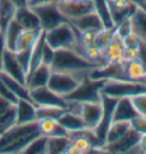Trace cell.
Returning a JSON list of instances; mask_svg holds the SVG:
<instances>
[{
    "instance_id": "cell-1",
    "label": "cell",
    "mask_w": 146,
    "mask_h": 154,
    "mask_svg": "<svg viewBox=\"0 0 146 154\" xmlns=\"http://www.w3.org/2000/svg\"><path fill=\"white\" fill-rule=\"evenodd\" d=\"M41 135L37 121L27 125H15L1 134L0 153H23L36 137Z\"/></svg>"
},
{
    "instance_id": "cell-2",
    "label": "cell",
    "mask_w": 146,
    "mask_h": 154,
    "mask_svg": "<svg viewBox=\"0 0 146 154\" xmlns=\"http://www.w3.org/2000/svg\"><path fill=\"white\" fill-rule=\"evenodd\" d=\"M45 39L47 45L54 50L72 49L85 56L80 42V33L73 28L69 21H65L55 28L45 31Z\"/></svg>"
},
{
    "instance_id": "cell-3",
    "label": "cell",
    "mask_w": 146,
    "mask_h": 154,
    "mask_svg": "<svg viewBox=\"0 0 146 154\" xmlns=\"http://www.w3.org/2000/svg\"><path fill=\"white\" fill-rule=\"evenodd\" d=\"M51 70L70 73H81L88 74L89 72L96 69L98 64H95L86 58L80 53L72 49L55 50V56L51 63Z\"/></svg>"
},
{
    "instance_id": "cell-4",
    "label": "cell",
    "mask_w": 146,
    "mask_h": 154,
    "mask_svg": "<svg viewBox=\"0 0 146 154\" xmlns=\"http://www.w3.org/2000/svg\"><path fill=\"white\" fill-rule=\"evenodd\" d=\"M87 75L88 74L51 70L47 87L51 91H54L56 95H58L63 98H66L67 96H70L71 94L76 91Z\"/></svg>"
},
{
    "instance_id": "cell-5",
    "label": "cell",
    "mask_w": 146,
    "mask_h": 154,
    "mask_svg": "<svg viewBox=\"0 0 146 154\" xmlns=\"http://www.w3.org/2000/svg\"><path fill=\"white\" fill-rule=\"evenodd\" d=\"M146 93L145 82H135L128 80H110L105 81L101 94L115 99L131 98L139 94Z\"/></svg>"
},
{
    "instance_id": "cell-6",
    "label": "cell",
    "mask_w": 146,
    "mask_h": 154,
    "mask_svg": "<svg viewBox=\"0 0 146 154\" xmlns=\"http://www.w3.org/2000/svg\"><path fill=\"white\" fill-rule=\"evenodd\" d=\"M104 82L105 81H103V80H92L87 75L76 91L71 94L70 96H67L65 99L80 102V103L102 100L101 89L103 87Z\"/></svg>"
},
{
    "instance_id": "cell-7",
    "label": "cell",
    "mask_w": 146,
    "mask_h": 154,
    "mask_svg": "<svg viewBox=\"0 0 146 154\" xmlns=\"http://www.w3.org/2000/svg\"><path fill=\"white\" fill-rule=\"evenodd\" d=\"M58 11L67 20L72 21L86 15L88 13L96 11L94 0L76 1V0H55Z\"/></svg>"
},
{
    "instance_id": "cell-8",
    "label": "cell",
    "mask_w": 146,
    "mask_h": 154,
    "mask_svg": "<svg viewBox=\"0 0 146 154\" xmlns=\"http://www.w3.org/2000/svg\"><path fill=\"white\" fill-rule=\"evenodd\" d=\"M31 8L38 15L41 29L45 30V31L50 30V29L55 28L56 25H58L61 23L67 21L62 15V13L58 11L55 1L41 4V5L34 6V7H31Z\"/></svg>"
},
{
    "instance_id": "cell-9",
    "label": "cell",
    "mask_w": 146,
    "mask_h": 154,
    "mask_svg": "<svg viewBox=\"0 0 146 154\" xmlns=\"http://www.w3.org/2000/svg\"><path fill=\"white\" fill-rule=\"evenodd\" d=\"M30 97L37 107H61L66 110L67 106V100L56 95L48 87H40L30 90Z\"/></svg>"
},
{
    "instance_id": "cell-10",
    "label": "cell",
    "mask_w": 146,
    "mask_h": 154,
    "mask_svg": "<svg viewBox=\"0 0 146 154\" xmlns=\"http://www.w3.org/2000/svg\"><path fill=\"white\" fill-rule=\"evenodd\" d=\"M141 136V134L130 128L128 132L120 138L118 142L104 146V151L111 153H141L138 146Z\"/></svg>"
},
{
    "instance_id": "cell-11",
    "label": "cell",
    "mask_w": 146,
    "mask_h": 154,
    "mask_svg": "<svg viewBox=\"0 0 146 154\" xmlns=\"http://www.w3.org/2000/svg\"><path fill=\"white\" fill-rule=\"evenodd\" d=\"M103 114L104 106L102 100L82 103L80 116L86 123L87 129L94 131L101 125V122L103 120Z\"/></svg>"
},
{
    "instance_id": "cell-12",
    "label": "cell",
    "mask_w": 146,
    "mask_h": 154,
    "mask_svg": "<svg viewBox=\"0 0 146 154\" xmlns=\"http://www.w3.org/2000/svg\"><path fill=\"white\" fill-rule=\"evenodd\" d=\"M69 22L73 25L79 33L82 32H101L106 29L101 15L97 11H94L92 13H88L83 16L72 20Z\"/></svg>"
},
{
    "instance_id": "cell-13",
    "label": "cell",
    "mask_w": 146,
    "mask_h": 154,
    "mask_svg": "<svg viewBox=\"0 0 146 154\" xmlns=\"http://www.w3.org/2000/svg\"><path fill=\"white\" fill-rule=\"evenodd\" d=\"M1 72L6 73L7 75L16 79L17 81L24 83L26 86V72L24 71L23 66L17 60L15 53L6 49L2 61V70Z\"/></svg>"
},
{
    "instance_id": "cell-14",
    "label": "cell",
    "mask_w": 146,
    "mask_h": 154,
    "mask_svg": "<svg viewBox=\"0 0 146 154\" xmlns=\"http://www.w3.org/2000/svg\"><path fill=\"white\" fill-rule=\"evenodd\" d=\"M13 18L23 30H40L41 29L38 15L27 5L16 7Z\"/></svg>"
},
{
    "instance_id": "cell-15",
    "label": "cell",
    "mask_w": 146,
    "mask_h": 154,
    "mask_svg": "<svg viewBox=\"0 0 146 154\" xmlns=\"http://www.w3.org/2000/svg\"><path fill=\"white\" fill-rule=\"evenodd\" d=\"M125 50L123 39L115 32V28H114L113 35L106 46V48L104 49V58L106 63H123Z\"/></svg>"
},
{
    "instance_id": "cell-16",
    "label": "cell",
    "mask_w": 146,
    "mask_h": 154,
    "mask_svg": "<svg viewBox=\"0 0 146 154\" xmlns=\"http://www.w3.org/2000/svg\"><path fill=\"white\" fill-rule=\"evenodd\" d=\"M51 73V66L41 63L33 71H31L26 77V87L29 90H32L40 87H47L48 80Z\"/></svg>"
},
{
    "instance_id": "cell-17",
    "label": "cell",
    "mask_w": 146,
    "mask_h": 154,
    "mask_svg": "<svg viewBox=\"0 0 146 154\" xmlns=\"http://www.w3.org/2000/svg\"><path fill=\"white\" fill-rule=\"evenodd\" d=\"M138 112L132 105L131 98H120L118 99L114 111L112 113L111 122H119V121H128L130 122L136 116H138Z\"/></svg>"
},
{
    "instance_id": "cell-18",
    "label": "cell",
    "mask_w": 146,
    "mask_h": 154,
    "mask_svg": "<svg viewBox=\"0 0 146 154\" xmlns=\"http://www.w3.org/2000/svg\"><path fill=\"white\" fill-rule=\"evenodd\" d=\"M16 106V125H27L37 121V106L32 100L18 99Z\"/></svg>"
},
{
    "instance_id": "cell-19",
    "label": "cell",
    "mask_w": 146,
    "mask_h": 154,
    "mask_svg": "<svg viewBox=\"0 0 146 154\" xmlns=\"http://www.w3.org/2000/svg\"><path fill=\"white\" fill-rule=\"evenodd\" d=\"M125 75L129 81L146 83V61L143 56L132 61L125 62Z\"/></svg>"
},
{
    "instance_id": "cell-20",
    "label": "cell",
    "mask_w": 146,
    "mask_h": 154,
    "mask_svg": "<svg viewBox=\"0 0 146 154\" xmlns=\"http://www.w3.org/2000/svg\"><path fill=\"white\" fill-rule=\"evenodd\" d=\"M37 126H38L39 132L47 136H69L67 131L65 130L63 127L61 126L57 119H51V118H42L37 120Z\"/></svg>"
},
{
    "instance_id": "cell-21",
    "label": "cell",
    "mask_w": 146,
    "mask_h": 154,
    "mask_svg": "<svg viewBox=\"0 0 146 154\" xmlns=\"http://www.w3.org/2000/svg\"><path fill=\"white\" fill-rule=\"evenodd\" d=\"M58 122L61 123V126L67 131L69 135L87 129L86 123L82 120L81 116L73 113V112H70V111H65L64 114L58 119Z\"/></svg>"
},
{
    "instance_id": "cell-22",
    "label": "cell",
    "mask_w": 146,
    "mask_h": 154,
    "mask_svg": "<svg viewBox=\"0 0 146 154\" xmlns=\"http://www.w3.org/2000/svg\"><path fill=\"white\" fill-rule=\"evenodd\" d=\"M132 32L138 35L141 39V46L146 47V9L137 6V9L130 17Z\"/></svg>"
},
{
    "instance_id": "cell-23",
    "label": "cell",
    "mask_w": 146,
    "mask_h": 154,
    "mask_svg": "<svg viewBox=\"0 0 146 154\" xmlns=\"http://www.w3.org/2000/svg\"><path fill=\"white\" fill-rule=\"evenodd\" d=\"M22 31H23V29L14 21V18H11V21L6 24V26L4 28V30H2L4 39H5L6 49L15 53L17 39H18Z\"/></svg>"
},
{
    "instance_id": "cell-24",
    "label": "cell",
    "mask_w": 146,
    "mask_h": 154,
    "mask_svg": "<svg viewBox=\"0 0 146 154\" xmlns=\"http://www.w3.org/2000/svg\"><path fill=\"white\" fill-rule=\"evenodd\" d=\"M0 79L5 82V85L8 87V89L11 90V93L14 94L17 97V99H27L31 100L30 97V90L27 89V87L24 83L17 81L16 79L7 75L6 73L0 71Z\"/></svg>"
},
{
    "instance_id": "cell-25",
    "label": "cell",
    "mask_w": 146,
    "mask_h": 154,
    "mask_svg": "<svg viewBox=\"0 0 146 154\" xmlns=\"http://www.w3.org/2000/svg\"><path fill=\"white\" fill-rule=\"evenodd\" d=\"M131 125L128 121H119V122H111L106 131V136H105V145H110L115 142H118L122 136H125L128 132Z\"/></svg>"
},
{
    "instance_id": "cell-26",
    "label": "cell",
    "mask_w": 146,
    "mask_h": 154,
    "mask_svg": "<svg viewBox=\"0 0 146 154\" xmlns=\"http://www.w3.org/2000/svg\"><path fill=\"white\" fill-rule=\"evenodd\" d=\"M41 32H42V29H40V30H23L17 39L15 53L31 49L33 45L36 44V41L38 40Z\"/></svg>"
},
{
    "instance_id": "cell-27",
    "label": "cell",
    "mask_w": 146,
    "mask_h": 154,
    "mask_svg": "<svg viewBox=\"0 0 146 154\" xmlns=\"http://www.w3.org/2000/svg\"><path fill=\"white\" fill-rule=\"evenodd\" d=\"M71 144L70 136H51L47 142V153L58 154L65 153Z\"/></svg>"
},
{
    "instance_id": "cell-28",
    "label": "cell",
    "mask_w": 146,
    "mask_h": 154,
    "mask_svg": "<svg viewBox=\"0 0 146 154\" xmlns=\"http://www.w3.org/2000/svg\"><path fill=\"white\" fill-rule=\"evenodd\" d=\"M16 7L11 0H0V24L2 29L13 18Z\"/></svg>"
},
{
    "instance_id": "cell-29",
    "label": "cell",
    "mask_w": 146,
    "mask_h": 154,
    "mask_svg": "<svg viewBox=\"0 0 146 154\" xmlns=\"http://www.w3.org/2000/svg\"><path fill=\"white\" fill-rule=\"evenodd\" d=\"M47 142L48 137L39 135L26 146L23 153H47Z\"/></svg>"
},
{
    "instance_id": "cell-30",
    "label": "cell",
    "mask_w": 146,
    "mask_h": 154,
    "mask_svg": "<svg viewBox=\"0 0 146 154\" xmlns=\"http://www.w3.org/2000/svg\"><path fill=\"white\" fill-rule=\"evenodd\" d=\"M65 109L61 107H37V120L42 118H51V119H60L64 114Z\"/></svg>"
},
{
    "instance_id": "cell-31",
    "label": "cell",
    "mask_w": 146,
    "mask_h": 154,
    "mask_svg": "<svg viewBox=\"0 0 146 154\" xmlns=\"http://www.w3.org/2000/svg\"><path fill=\"white\" fill-rule=\"evenodd\" d=\"M131 102L138 114L146 118V93L131 97Z\"/></svg>"
},
{
    "instance_id": "cell-32",
    "label": "cell",
    "mask_w": 146,
    "mask_h": 154,
    "mask_svg": "<svg viewBox=\"0 0 146 154\" xmlns=\"http://www.w3.org/2000/svg\"><path fill=\"white\" fill-rule=\"evenodd\" d=\"M123 45H125V48H135V49L141 48V39L134 32L129 33L127 37L123 38Z\"/></svg>"
},
{
    "instance_id": "cell-33",
    "label": "cell",
    "mask_w": 146,
    "mask_h": 154,
    "mask_svg": "<svg viewBox=\"0 0 146 154\" xmlns=\"http://www.w3.org/2000/svg\"><path fill=\"white\" fill-rule=\"evenodd\" d=\"M0 97H2V98H5L6 100L11 102V104H16L17 100H18L16 96L8 89V87L6 86L5 82H4L1 79H0Z\"/></svg>"
},
{
    "instance_id": "cell-34",
    "label": "cell",
    "mask_w": 146,
    "mask_h": 154,
    "mask_svg": "<svg viewBox=\"0 0 146 154\" xmlns=\"http://www.w3.org/2000/svg\"><path fill=\"white\" fill-rule=\"evenodd\" d=\"M130 125H131L132 129H135L136 131H138L141 135L146 134V118H144V116H136L135 119H132L130 121Z\"/></svg>"
},
{
    "instance_id": "cell-35",
    "label": "cell",
    "mask_w": 146,
    "mask_h": 154,
    "mask_svg": "<svg viewBox=\"0 0 146 154\" xmlns=\"http://www.w3.org/2000/svg\"><path fill=\"white\" fill-rule=\"evenodd\" d=\"M54 56H55V50L46 42V44H45V47H43L42 63L43 64H47V65H51L53 60H54Z\"/></svg>"
},
{
    "instance_id": "cell-36",
    "label": "cell",
    "mask_w": 146,
    "mask_h": 154,
    "mask_svg": "<svg viewBox=\"0 0 146 154\" xmlns=\"http://www.w3.org/2000/svg\"><path fill=\"white\" fill-rule=\"evenodd\" d=\"M6 50L5 39H4V33L0 34V71L2 70V61H4V54Z\"/></svg>"
},
{
    "instance_id": "cell-37",
    "label": "cell",
    "mask_w": 146,
    "mask_h": 154,
    "mask_svg": "<svg viewBox=\"0 0 146 154\" xmlns=\"http://www.w3.org/2000/svg\"><path fill=\"white\" fill-rule=\"evenodd\" d=\"M13 105H15V104H11V102H8V100H6L5 98L0 97V116H1L2 113H5L8 109H11Z\"/></svg>"
},
{
    "instance_id": "cell-38",
    "label": "cell",
    "mask_w": 146,
    "mask_h": 154,
    "mask_svg": "<svg viewBox=\"0 0 146 154\" xmlns=\"http://www.w3.org/2000/svg\"><path fill=\"white\" fill-rule=\"evenodd\" d=\"M138 146H139L141 153H146V134H144V135H141V136Z\"/></svg>"
},
{
    "instance_id": "cell-39",
    "label": "cell",
    "mask_w": 146,
    "mask_h": 154,
    "mask_svg": "<svg viewBox=\"0 0 146 154\" xmlns=\"http://www.w3.org/2000/svg\"><path fill=\"white\" fill-rule=\"evenodd\" d=\"M17 7H20V6H25L26 5V0H11Z\"/></svg>"
},
{
    "instance_id": "cell-40",
    "label": "cell",
    "mask_w": 146,
    "mask_h": 154,
    "mask_svg": "<svg viewBox=\"0 0 146 154\" xmlns=\"http://www.w3.org/2000/svg\"><path fill=\"white\" fill-rule=\"evenodd\" d=\"M33 1H36V0H26V5H30V4L33 2Z\"/></svg>"
},
{
    "instance_id": "cell-41",
    "label": "cell",
    "mask_w": 146,
    "mask_h": 154,
    "mask_svg": "<svg viewBox=\"0 0 146 154\" xmlns=\"http://www.w3.org/2000/svg\"><path fill=\"white\" fill-rule=\"evenodd\" d=\"M2 30H4V29H2V26H1V24H0V34L2 33Z\"/></svg>"
},
{
    "instance_id": "cell-42",
    "label": "cell",
    "mask_w": 146,
    "mask_h": 154,
    "mask_svg": "<svg viewBox=\"0 0 146 154\" xmlns=\"http://www.w3.org/2000/svg\"><path fill=\"white\" fill-rule=\"evenodd\" d=\"M76 1H87V0H76Z\"/></svg>"
},
{
    "instance_id": "cell-43",
    "label": "cell",
    "mask_w": 146,
    "mask_h": 154,
    "mask_svg": "<svg viewBox=\"0 0 146 154\" xmlns=\"http://www.w3.org/2000/svg\"><path fill=\"white\" fill-rule=\"evenodd\" d=\"M2 132H4V131H1V130H0V136H1V134H2Z\"/></svg>"
},
{
    "instance_id": "cell-44",
    "label": "cell",
    "mask_w": 146,
    "mask_h": 154,
    "mask_svg": "<svg viewBox=\"0 0 146 154\" xmlns=\"http://www.w3.org/2000/svg\"><path fill=\"white\" fill-rule=\"evenodd\" d=\"M143 1H144V4H145V5H146V0H143Z\"/></svg>"
},
{
    "instance_id": "cell-45",
    "label": "cell",
    "mask_w": 146,
    "mask_h": 154,
    "mask_svg": "<svg viewBox=\"0 0 146 154\" xmlns=\"http://www.w3.org/2000/svg\"><path fill=\"white\" fill-rule=\"evenodd\" d=\"M144 48H145V49H146V47H144Z\"/></svg>"
}]
</instances>
